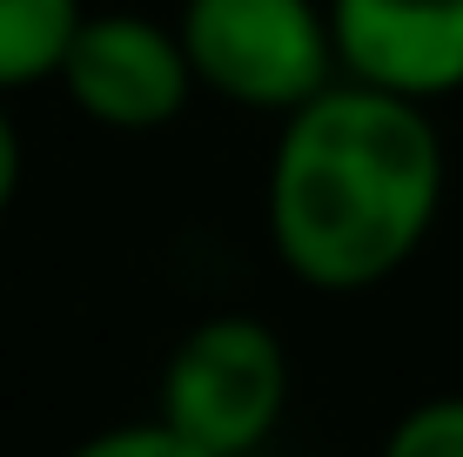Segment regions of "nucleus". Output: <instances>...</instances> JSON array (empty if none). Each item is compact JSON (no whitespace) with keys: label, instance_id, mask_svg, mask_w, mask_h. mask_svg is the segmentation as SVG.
Returning a JSON list of instances; mask_svg holds the SVG:
<instances>
[{"label":"nucleus","instance_id":"6e6552de","mask_svg":"<svg viewBox=\"0 0 463 457\" xmlns=\"http://www.w3.org/2000/svg\"><path fill=\"white\" fill-rule=\"evenodd\" d=\"M81 457H202L195 444H188L175 424L155 411L148 424H115V431H101V437H88Z\"/></svg>","mask_w":463,"mask_h":457},{"label":"nucleus","instance_id":"20e7f679","mask_svg":"<svg viewBox=\"0 0 463 457\" xmlns=\"http://www.w3.org/2000/svg\"><path fill=\"white\" fill-rule=\"evenodd\" d=\"M61 88L94 129L148 135L168 129L195 94V61H188L182 27H162L148 14H88L61 54Z\"/></svg>","mask_w":463,"mask_h":457},{"label":"nucleus","instance_id":"7ed1b4c3","mask_svg":"<svg viewBox=\"0 0 463 457\" xmlns=\"http://www.w3.org/2000/svg\"><path fill=\"white\" fill-rule=\"evenodd\" d=\"M155 411L202 457H242L289 411V350L262 317H209L175 343Z\"/></svg>","mask_w":463,"mask_h":457},{"label":"nucleus","instance_id":"f03ea898","mask_svg":"<svg viewBox=\"0 0 463 457\" xmlns=\"http://www.w3.org/2000/svg\"><path fill=\"white\" fill-rule=\"evenodd\" d=\"M195 81L255 115H296L343 81L336 27L316 0H182Z\"/></svg>","mask_w":463,"mask_h":457},{"label":"nucleus","instance_id":"0eeeda50","mask_svg":"<svg viewBox=\"0 0 463 457\" xmlns=\"http://www.w3.org/2000/svg\"><path fill=\"white\" fill-rule=\"evenodd\" d=\"M390 457H463V397H423L410 417H396Z\"/></svg>","mask_w":463,"mask_h":457},{"label":"nucleus","instance_id":"423d86ee","mask_svg":"<svg viewBox=\"0 0 463 457\" xmlns=\"http://www.w3.org/2000/svg\"><path fill=\"white\" fill-rule=\"evenodd\" d=\"M81 21V0H0V94L54 81Z\"/></svg>","mask_w":463,"mask_h":457},{"label":"nucleus","instance_id":"f257e3e1","mask_svg":"<svg viewBox=\"0 0 463 457\" xmlns=\"http://www.w3.org/2000/svg\"><path fill=\"white\" fill-rule=\"evenodd\" d=\"M443 209V141L423 101L343 74L296 115L269 155V243L309 290H370L423 249Z\"/></svg>","mask_w":463,"mask_h":457},{"label":"nucleus","instance_id":"39448f33","mask_svg":"<svg viewBox=\"0 0 463 457\" xmlns=\"http://www.w3.org/2000/svg\"><path fill=\"white\" fill-rule=\"evenodd\" d=\"M343 74L410 101L463 94V0H329Z\"/></svg>","mask_w":463,"mask_h":457},{"label":"nucleus","instance_id":"1a4fd4ad","mask_svg":"<svg viewBox=\"0 0 463 457\" xmlns=\"http://www.w3.org/2000/svg\"><path fill=\"white\" fill-rule=\"evenodd\" d=\"M21 168H27V155H21V135H14L7 94H0V215H7L14 195H21Z\"/></svg>","mask_w":463,"mask_h":457}]
</instances>
